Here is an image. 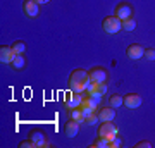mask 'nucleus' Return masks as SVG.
Returning <instances> with one entry per match:
<instances>
[{
  "label": "nucleus",
  "mask_w": 155,
  "mask_h": 148,
  "mask_svg": "<svg viewBox=\"0 0 155 148\" xmlns=\"http://www.w3.org/2000/svg\"><path fill=\"white\" fill-rule=\"evenodd\" d=\"M102 29L105 31L107 35H116L122 29V21L114 14V16H107L104 21H102Z\"/></svg>",
  "instance_id": "nucleus-2"
},
{
  "label": "nucleus",
  "mask_w": 155,
  "mask_h": 148,
  "mask_svg": "<svg viewBox=\"0 0 155 148\" xmlns=\"http://www.w3.org/2000/svg\"><path fill=\"white\" fill-rule=\"evenodd\" d=\"M90 83V74L86 69H74V71L69 74V90L71 91H76V93H84L86 91V86Z\"/></svg>",
  "instance_id": "nucleus-1"
},
{
  "label": "nucleus",
  "mask_w": 155,
  "mask_h": 148,
  "mask_svg": "<svg viewBox=\"0 0 155 148\" xmlns=\"http://www.w3.org/2000/svg\"><path fill=\"white\" fill-rule=\"evenodd\" d=\"M22 11L28 17L35 19V17H38L40 14V4L36 0H24V4H22Z\"/></svg>",
  "instance_id": "nucleus-7"
},
{
  "label": "nucleus",
  "mask_w": 155,
  "mask_h": 148,
  "mask_svg": "<svg viewBox=\"0 0 155 148\" xmlns=\"http://www.w3.org/2000/svg\"><path fill=\"white\" fill-rule=\"evenodd\" d=\"M84 95H86V93H76V91L69 93V95L66 97V102H64V107H66V110L76 109V107H81V104H83V100H84Z\"/></svg>",
  "instance_id": "nucleus-5"
},
{
  "label": "nucleus",
  "mask_w": 155,
  "mask_h": 148,
  "mask_svg": "<svg viewBox=\"0 0 155 148\" xmlns=\"http://www.w3.org/2000/svg\"><path fill=\"white\" fill-rule=\"evenodd\" d=\"M143 57L147 61H155V48H145Z\"/></svg>",
  "instance_id": "nucleus-23"
},
{
  "label": "nucleus",
  "mask_w": 155,
  "mask_h": 148,
  "mask_svg": "<svg viewBox=\"0 0 155 148\" xmlns=\"http://www.w3.org/2000/svg\"><path fill=\"white\" fill-rule=\"evenodd\" d=\"M36 2H38L40 5H45V4H48L50 0H36Z\"/></svg>",
  "instance_id": "nucleus-26"
},
{
  "label": "nucleus",
  "mask_w": 155,
  "mask_h": 148,
  "mask_svg": "<svg viewBox=\"0 0 155 148\" xmlns=\"http://www.w3.org/2000/svg\"><path fill=\"white\" fill-rule=\"evenodd\" d=\"M109 134H119V129L114 124V121H107L102 122L98 126V131H97V136H109Z\"/></svg>",
  "instance_id": "nucleus-8"
},
{
  "label": "nucleus",
  "mask_w": 155,
  "mask_h": 148,
  "mask_svg": "<svg viewBox=\"0 0 155 148\" xmlns=\"http://www.w3.org/2000/svg\"><path fill=\"white\" fill-rule=\"evenodd\" d=\"M11 47H12V50H14V54H24V52H26V45H24L22 40H16Z\"/></svg>",
  "instance_id": "nucleus-18"
},
{
  "label": "nucleus",
  "mask_w": 155,
  "mask_h": 148,
  "mask_svg": "<svg viewBox=\"0 0 155 148\" xmlns=\"http://www.w3.org/2000/svg\"><path fill=\"white\" fill-rule=\"evenodd\" d=\"M134 146H136V148H150V146H152V143H150L148 140H141V141H138Z\"/></svg>",
  "instance_id": "nucleus-24"
},
{
  "label": "nucleus",
  "mask_w": 155,
  "mask_h": 148,
  "mask_svg": "<svg viewBox=\"0 0 155 148\" xmlns=\"http://www.w3.org/2000/svg\"><path fill=\"white\" fill-rule=\"evenodd\" d=\"M79 122L74 121V119H67L66 122V126H64V133H66V136L67 138H74L78 134V131H79Z\"/></svg>",
  "instance_id": "nucleus-13"
},
{
  "label": "nucleus",
  "mask_w": 155,
  "mask_h": 148,
  "mask_svg": "<svg viewBox=\"0 0 155 148\" xmlns=\"http://www.w3.org/2000/svg\"><path fill=\"white\" fill-rule=\"evenodd\" d=\"M145 54V48L141 47V45L138 43H133V45H129L126 48V55L131 59V61H138V59H141Z\"/></svg>",
  "instance_id": "nucleus-9"
},
{
  "label": "nucleus",
  "mask_w": 155,
  "mask_h": 148,
  "mask_svg": "<svg viewBox=\"0 0 155 148\" xmlns=\"http://www.w3.org/2000/svg\"><path fill=\"white\" fill-rule=\"evenodd\" d=\"M19 148H38V146H36V143L31 138H28V140H24V141L19 143Z\"/></svg>",
  "instance_id": "nucleus-22"
},
{
  "label": "nucleus",
  "mask_w": 155,
  "mask_h": 148,
  "mask_svg": "<svg viewBox=\"0 0 155 148\" xmlns=\"http://www.w3.org/2000/svg\"><path fill=\"white\" fill-rule=\"evenodd\" d=\"M121 145H122V138L119 136V134H116V136L109 141V148H119Z\"/></svg>",
  "instance_id": "nucleus-21"
},
{
  "label": "nucleus",
  "mask_w": 155,
  "mask_h": 148,
  "mask_svg": "<svg viewBox=\"0 0 155 148\" xmlns=\"http://www.w3.org/2000/svg\"><path fill=\"white\" fill-rule=\"evenodd\" d=\"M91 148H109V140L105 136H97V140L91 143Z\"/></svg>",
  "instance_id": "nucleus-17"
},
{
  "label": "nucleus",
  "mask_w": 155,
  "mask_h": 148,
  "mask_svg": "<svg viewBox=\"0 0 155 148\" xmlns=\"http://www.w3.org/2000/svg\"><path fill=\"white\" fill-rule=\"evenodd\" d=\"M100 119H98V110L97 112H91L90 115H86V124H90V126H95V124H98Z\"/></svg>",
  "instance_id": "nucleus-20"
},
{
  "label": "nucleus",
  "mask_w": 155,
  "mask_h": 148,
  "mask_svg": "<svg viewBox=\"0 0 155 148\" xmlns=\"http://www.w3.org/2000/svg\"><path fill=\"white\" fill-rule=\"evenodd\" d=\"M67 115H69V119H74V121H78L79 124H84V115H83V110H81V107H76V109H69L67 110Z\"/></svg>",
  "instance_id": "nucleus-14"
},
{
  "label": "nucleus",
  "mask_w": 155,
  "mask_h": 148,
  "mask_svg": "<svg viewBox=\"0 0 155 148\" xmlns=\"http://www.w3.org/2000/svg\"><path fill=\"white\" fill-rule=\"evenodd\" d=\"M16 71H22L24 69V66H26V59H24V55L22 54H16V57H14V61H12L11 64Z\"/></svg>",
  "instance_id": "nucleus-15"
},
{
  "label": "nucleus",
  "mask_w": 155,
  "mask_h": 148,
  "mask_svg": "<svg viewBox=\"0 0 155 148\" xmlns=\"http://www.w3.org/2000/svg\"><path fill=\"white\" fill-rule=\"evenodd\" d=\"M134 28H136L134 17H129V19H124V21H122V29H124V31H134Z\"/></svg>",
  "instance_id": "nucleus-19"
},
{
  "label": "nucleus",
  "mask_w": 155,
  "mask_h": 148,
  "mask_svg": "<svg viewBox=\"0 0 155 148\" xmlns=\"http://www.w3.org/2000/svg\"><path fill=\"white\" fill-rule=\"evenodd\" d=\"M124 105L127 109H138L141 105V95L138 93H127L124 95Z\"/></svg>",
  "instance_id": "nucleus-11"
},
{
  "label": "nucleus",
  "mask_w": 155,
  "mask_h": 148,
  "mask_svg": "<svg viewBox=\"0 0 155 148\" xmlns=\"http://www.w3.org/2000/svg\"><path fill=\"white\" fill-rule=\"evenodd\" d=\"M14 57H16V54H14L12 47H7V45L0 47V62L2 64H12Z\"/></svg>",
  "instance_id": "nucleus-10"
},
{
  "label": "nucleus",
  "mask_w": 155,
  "mask_h": 148,
  "mask_svg": "<svg viewBox=\"0 0 155 148\" xmlns=\"http://www.w3.org/2000/svg\"><path fill=\"white\" fill-rule=\"evenodd\" d=\"M105 91H107V83H98V93L104 97V95H105Z\"/></svg>",
  "instance_id": "nucleus-25"
},
{
  "label": "nucleus",
  "mask_w": 155,
  "mask_h": 148,
  "mask_svg": "<svg viewBox=\"0 0 155 148\" xmlns=\"http://www.w3.org/2000/svg\"><path fill=\"white\" fill-rule=\"evenodd\" d=\"M114 14H116L121 21H124V19H129V17H133V5L131 4H127V2H119L116 5V9H114Z\"/></svg>",
  "instance_id": "nucleus-4"
},
{
  "label": "nucleus",
  "mask_w": 155,
  "mask_h": 148,
  "mask_svg": "<svg viewBox=\"0 0 155 148\" xmlns=\"http://www.w3.org/2000/svg\"><path fill=\"white\" fill-rule=\"evenodd\" d=\"M109 105H110V107H114V109H117V107L124 105V95H119V93L110 95V97H109Z\"/></svg>",
  "instance_id": "nucleus-16"
},
{
  "label": "nucleus",
  "mask_w": 155,
  "mask_h": 148,
  "mask_svg": "<svg viewBox=\"0 0 155 148\" xmlns=\"http://www.w3.org/2000/svg\"><path fill=\"white\" fill-rule=\"evenodd\" d=\"M28 138H31L35 143H36V146L38 148H45V146H50V143H48V140H47V134H45L41 129H31L29 131V134H28Z\"/></svg>",
  "instance_id": "nucleus-6"
},
{
  "label": "nucleus",
  "mask_w": 155,
  "mask_h": 148,
  "mask_svg": "<svg viewBox=\"0 0 155 148\" xmlns=\"http://www.w3.org/2000/svg\"><path fill=\"white\" fill-rule=\"evenodd\" d=\"M88 74H90V79L95 83H107V79H109V72L102 66H95L91 69H88Z\"/></svg>",
  "instance_id": "nucleus-3"
},
{
  "label": "nucleus",
  "mask_w": 155,
  "mask_h": 148,
  "mask_svg": "<svg viewBox=\"0 0 155 148\" xmlns=\"http://www.w3.org/2000/svg\"><path fill=\"white\" fill-rule=\"evenodd\" d=\"M98 119L100 122H107V121H114L116 119V110H114V107H102V109L98 110Z\"/></svg>",
  "instance_id": "nucleus-12"
}]
</instances>
